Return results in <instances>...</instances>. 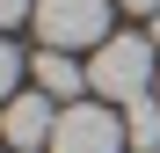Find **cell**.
Listing matches in <instances>:
<instances>
[{"instance_id":"cell-6","label":"cell","mask_w":160,"mask_h":153,"mask_svg":"<svg viewBox=\"0 0 160 153\" xmlns=\"http://www.w3.org/2000/svg\"><path fill=\"white\" fill-rule=\"evenodd\" d=\"M124 131H131V146L138 153H160V95H138L124 110Z\"/></svg>"},{"instance_id":"cell-9","label":"cell","mask_w":160,"mask_h":153,"mask_svg":"<svg viewBox=\"0 0 160 153\" xmlns=\"http://www.w3.org/2000/svg\"><path fill=\"white\" fill-rule=\"evenodd\" d=\"M117 8H131V15H160V0H117Z\"/></svg>"},{"instance_id":"cell-2","label":"cell","mask_w":160,"mask_h":153,"mask_svg":"<svg viewBox=\"0 0 160 153\" xmlns=\"http://www.w3.org/2000/svg\"><path fill=\"white\" fill-rule=\"evenodd\" d=\"M109 8L117 0H37V37L44 51H80V44H109Z\"/></svg>"},{"instance_id":"cell-8","label":"cell","mask_w":160,"mask_h":153,"mask_svg":"<svg viewBox=\"0 0 160 153\" xmlns=\"http://www.w3.org/2000/svg\"><path fill=\"white\" fill-rule=\"evenodd\" d=\"M22 15H37V0H0V29H15Z\"/></svg>"},{"instance_id":"cell-1","label":"cell","mask_w":160,"mask_h":153,"mask_svg":"<svg viewBox=\"0 0 160 153\" xmlns=\"http://www.w3.org/2000/svg\"><path fill=\"white\" fill-rule=\"evenodd\" d=\"M88 88L102 102H138L153 95V37H109V44H95V59H88Z\"/></svg>"},{"instance_id":"cell-5","label":"cell","mask_w":160,"mask_h":153,"mask_svg":"<svg viewBox=\"0 0 160 153\" xmlns=\"http://www.w3.org/2000/svg\"><path fill=\"white\" fill-rule=\"evenodd\" d=\"M29 66H37V88H44V95H80V80H88L66 51H37Z\"/></svg>"},{"instance_id":"cell-4","label":"cell","mask_w":160,"mask_h":153,"mask_svg":"<svg viewBox=\"0 0 160 153\" xmlns=\"http://www.w3.org/2000/svg\"><path fill=\"white\" fill-rule=\"evenodd\" d=\"M51 131H58V110H51V95H15V102H0V139H8V153H51Z\"/></svg>"},{"instance_id":"cell-3","label":"cell","mask_w":160,"mask_h":153,"mask_svg":"<svg viewBox=\"0 0 160 153\" xmlns=\"http://www.w3.org/2000/svg\"><path fill=\"white\" fill-rule=\"evenodd\" d=\"M124 117H109V102H66L58 131H51V153H124Z\"/></svg>"},{"instance_id":"cell-10","label":"cell","mask_w":160,"mask_h":153,"mask_svg":"<svg viewBox=\"0 0 160 153\" xmlns=\"http://www.w3.org/2000/svg\"><path fill=\"white\" fill-rule=\"evenodd\" d=\"M153 44H160V15H153Z\"/></svg>"},{"instance_id":"cell-7","label":"cell","mask_w":160,"mask_h":153,"mask_svg":"<svg viewBox=\"0 0 160 153\" xmlns=\"http://www.w3.org/2000/svg\"><path fill=\"white\" fill-rule=\"evenodd\" d=\"M15 80H22V51H15L8 37H0V102H15V95H22Z\"/></svg>"}]
</instances>
